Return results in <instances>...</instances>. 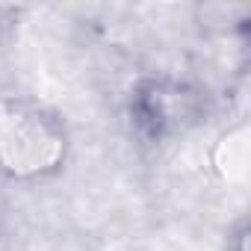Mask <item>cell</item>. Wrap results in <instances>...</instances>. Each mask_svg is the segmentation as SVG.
I'll list each match as a JSON object with an SVG mask.
<instances>
[{"label":"cell","mask_w":251,"mask_h":251,"mask_svg":"<svg viewBox=\"0 0 251 251\" xmlns=\"http://www.w3.org/2000/svg\"><path fill=\"white\" fill-rule=\"evenodd\" d=\"M0 127H6L9 133H18V145L6 148V163L9 169H42L50 166L59 154V136L50 133L48 118L39 112H12L0 121Z\"/></svg>","instance_id":"1"},{"label":"cell","mask_w":251,"mask_h":251,"mask_svg":"<svg viewBox=\"0 0 251 251\" xmlns=\"http://www.w3.org/2000/svg\"><path fill=\"white\" fill-rule=\"evenodd\" d=\"M139 115L154 133L175 130L192 115L189 95H183L180 89H169V86H151V92L139 98Z\"/></svg>","instance_id":"2"}]
</instances>
